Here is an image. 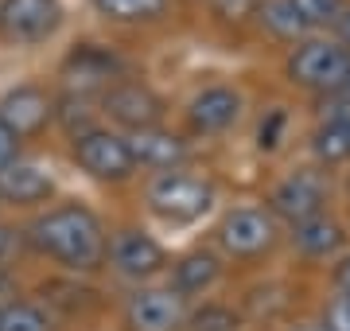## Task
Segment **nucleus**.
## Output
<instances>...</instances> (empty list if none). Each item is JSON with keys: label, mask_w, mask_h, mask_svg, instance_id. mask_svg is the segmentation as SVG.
I'll list each match as a JSON object with an SVG mask.
<instances>
[{"label": "nucleus", "mask_w": 350, "mask_h": 331, "mask_svg": "<svg viewBox=\"0 0 350 331\" xmlns=\"http://www.w3.org/2000/svg\"><path fill=\"white\" fill-rule=\"evenodd\" d=\"M27 242L36 246L39 254H47L51 261L75 269V273H90L105 261V230H101L98 215L78 203L55 207L47 215H39L27 226Z\"/></svg>", "instance_id": "obj_1"}, {"label": "nucleus", "mask_w": 350, "mask_h": 331, "mask_svg": "<svg viewBox=\"0 0 350 331\" xmlns=\"http://www.w3.org/2000/svg\"><path fill=\"white\" fill-rule=\"evenodd\" d=\"M214 203V187L199 176L187 172H160L148 183V207L167 222H195L211 211Z\"/></svg>", "instance_id": "obj_2"}, {"label": "nucleus", "mask_w": 350, "mask_h": 331, "mask_svg": "<svg viewBox=\"0 0 350 331\" xmlns=\"http://www.w3.org/2000/svg\"><path fill=\"white\" fill-rule=\"evenodd\" d=\"M288 75H292V82L308 90H323V94L350 90V51L338 43H327V39H312V43L296 47V55L288 59Z\"/></svg>", "instance_id": "obj_3"}, {"label": "nucleus", "mask_w": 350, "mask_h": 331, "mask_svg": "<svg viewBox=\"0 0 350 331\" xmlns=\"http://www.w3.org/2000/svg\"><path fill=\"white\" fill-rule=\"evenodd\" d=\"M63 24L59 0H0V36L12 43H43Z\"/></svg>", "instance_id": "obj_4"}, {"label": "nucleus", "mask_w": 350, "mask_h": 331, "mask_svg": "<svg viewBox=\"0 0 350 331\" xmlns=\"http://www.w3.org/2000/svg\"><path fill=\"white\" fill-rule=\"evenodd\" d=\"M75 160L86 168L94 179H109V183H121V179L133 176V156H129L125 137H117L109 129H90L82 137H75Z\"/></svg>", "instance_id": "obj_5"}, {"label": "nucleus", "mask_w": 350, "mask_h": 331, "mask_svg": "<svg viewBox=\"0 0 350 331\" xmlns=\"http://www.w3.org/2000/svg\"><path fill=\"white\" fill-rule=\"evenodd\" d=\"M101 109H105L117 125H125L129 133H137V129H156L160 117H163V102L144 86V82H113V86L101 94Z\"/></svg>", "instance_id": "obj_6"}, {"label": "nucleus", "mask_w": 350, "mask_h": 331, "mask_svg": "<svg viewBox=\"0 0 350 331\" xmlns=\"http://www.w3.org/2000/svg\"><path fill=\"white\" fill-rule=\"evenodd\" d=\"M187 319V304L175 289H140L125 308L129 331H179Z\"/></svg>", "instance_id": "obj_7"}, {"label": "nucleus", "mask_w": 350, "mask_h": 331, "mask_svg": "<svg viewBox=\"0 0 350 331\" xmlns=\"http://www.w3.org/2000/svg\"><path fill=\"white\" fill-rule=\"evenodd\" d=\"M55 117V102H51V94L36 82H24V86L8 90L4 98H0V121L12 129L16 140H27L43 133L47 121Z\"/></svg>", "instance_id": "obj_8"}, {"label": "nucleus", "mask_w": 350, "mask_h": 331, "mask_svg": "<svg viewBox=\"0 0 350 331\" xmlns=\"http://www.w3.org/2000/svg\"><path fill=\"white\" fill-rule=\"evenodd\" d=\"M276 238L273 218L257 211V207H241V211H230L222 218V230H218V242L230 250L234 257H257L265 254Z\"/></svg>", "instance_id": "obj_9"}, {"label": "nucleus", "mask_w": 350, "mask_h": 331, "mask_svg": "<svg viewBox=\"0 0 350 331\" xmlns=\"http://www.w3.org/2000/svg\"><path fill=\"white\" fill-rule=\"evenodd\" d=\"M109 261L113 269L121 273V277H152V273H160L163 269V246L156 238H148L144 230H121L117 238L109 242Z\"/></svg>", "instance_id": "obj_10"}, {"label": "nucleus", "mask_w": 350, "mask_h": 331, "mask_svg": "<svg viewBox=\"0 0 350 331\" xmlns=\"http://www.w3.org/2000/svg\"><path fill=\"white\" fill-rule=\"evenodd\" d=\"M55 191V179H51L47 168L31 164V160H8L0 168V199L16 207H31L51 199Z\"/></svg>", "instance_id": "obj_11"}, {"label": "nucleus", "mask_w": 350, "mask_h": 331, "mask_svg": "<svg viewBox=\"0 0 350 331\" xmlns=\"http://www.w3.org/2000/svg\"><path fill=\"white\" fill-rule=\"evenodd\" d=\"M129 156L133 164L140 168H160V172H172L187 160V140L175 137V133H163V129H137L125 137Z\"/></svg>", "instance_id": "obj_12"}, {"label": "nucleus", "mask_w": 350, "mask_h": 331, "mask_svg": "<svg viewBox=\"0 0 350 331\" xmlns=\"http://www.w3.org/2000/svg\"><path fill=\"white\" fill-rule=\"evenodd\" d=\"M187 117H191V129H199V133H222L241 117V98L230 86H211L191 98Z\"/></svg>", "instance_id": "obj_13"}, {"label": "nucleus", "mask_w": 350, "mask_h": 331, "mask_svg": "<svg viewBox=\"0 0 350 331\" xmlns=\"http://www.w3.org/2000/svg\"><path fill=\"white\" fill-rule=\"evenodd\" d=\"M319 207H323V187L315 176H288L280 187L273 191V211L284 215L288 222H308V218H319Z\"/></svg>", "instance_id": "obj_14"}, {"label": "nucleus", "mask_w": 350, "mask_h": 331, "mask_svg": "<svg viewBox=\"0 0 350 331\" xmlns=\"http://www.w3.org/2000/svg\"><path fill=\"white\" fill-rule=\"evenodd\" d=\"M117 75V59L101 47H78L70 59H66V78H70V94H82L86 98L90 86H105L109 90V78Z\"/></svg>", "instance_id": "obj_15"}, {"label": "nucleus", "mask_w": 350, "mask_h": 331, "mask_svg": "<svg viewBox=\"0 0 350 331\" xmlns=\"http://www.w3.org/2000/svg\"><path fill=\"white\" fill-rule=\"evenodd\" d=\"M172 280H175V293L187 296V293H202V289H211L214 280H218V261L214 254H187L179 257L172 269Z\"/></svg>", "instance_id": "obj_16"}, {"label": "nucleus", "mask_w": 350, "mask_h": 331, "mask_svg": "<svg viewBox=\"0 0 350 331\" xmlns=\"http://www.w3.org/2000/svg\"><path fill=\"white\" fill-rule=\"evenodd\" d=\"M292 238H296V246H300L308 257H327L342 246V226L331 222V218H308V222L296 226Z\"/></svg>", "instance_id": "obj_17"}, {"label": "nucleus", "mask_w": 350, "mask_h": 331, "mask_svg": "<svg viewBox=\"0 0 350 331\" xmlns=\"http://www.w3.org/2000/svg\"><path fill=\"white\" fill-rule=\"evenodd\" d=\"M105 20L117 24H140V20H156L167 8V0H90Z\"/></svg>", "instance_id": "obj_18"}, {"label": "nucleus", "mask_w": 350, "mask_h": 331, "mask_svg": "<svg viewBox=\"0 0 350 331\" xmlns=\"http://www.w3.org/2000/svg\"><path fill=\"white\" fill-rule=\"evenodd\" d=\"M0 331H55V323L31 300H8L0 304Z\"/></svg>", "instance_id": "obj_19"}, {"label": "nucleus", "mask_w": 350, "mask_h": 331, "mask_svg": "<svg viewBox=\"0 0 350 331\" xmlns=\"http://www.w3.org/2000/svg\"><path fill=\"white\" fill-rule=\"evenodd\" d=\"M55 121H59L70 137H82L90 129H98L94 125V114H90V102L82 94H66L63 102H55Z\"/></svg>", "instance_id": "obj_20"}, {"label": "nucleus", "mask_w": 350, "mask_h": 331, "mask_svg": "<svg viewBox=\"0 0 350 331\" xmlns=\"http://www.w3.org/2000/svg\"><path fill=\"white\" fill-rule=\"evenodd\" d=\"M261 24L269 27L273 36H284V39H296V36L308 31V24L296 16V8H292L288 0H269L261 8Z\"/></svg>", "instance_id": "obj_21"}, {"label": "nucleus", "mask_w": 350, "mask_h": 331, "mask_svg": "<svg viewBox=\"0 0 350 331\" xmlns=\"http://www.w3.org/2000/svg\"><path fill=\"white\" fill-rule=\"evenodd\" d=\"M312 148L319 160H350V125H319Z\"/></svg>", "instance_id": "obj_22"}, {"label": "nucleus", "mask_w": 350, "mask_h": 331, "mask_svg": "<svg viewBox=\"0 0 350 331\" xmlns=\"http://www.w3.org/2000/svg\"><path fill=\"white\" fill-rule=\"evenodd\" d=\"M241 319L234 316V308L226 304H202L195 316H191V331H238Z\"/></svg>", "instance_id": "obj_23"}, {"label": "nucleus", "mask_w": 350, "mask_h": 331, "mask_svg": "<svg viewBox=\"0 0 350 331\" xmlns=\"http://www.w3.org/2000/svg\"><path fill=\"white\" fill-rule=\"evenodd\" d=\"M296 16H300L308 27H319V24H335V16L347 8L342 0H288Z\"/></svg>", "instance_id": "obj_24"}, {"label": "nucleus", "mask_w": 350, "mask_h": 331, "mask_svg": "<svg viewBox=\"0 0 350 331\" xmlns=\"http://www.w3.org/2000/svg\"><path fill=\"white\" fill-rule=\"evenodd\" d=\"M323 125H350V90H335L323 98Z\"/></svg>", "instance_id": "obj_25"}, {"label": "nucleus", "mask_w": 350, "mask_h": 331, "mask_svg": "<svg viewBox=\"0 0 350 331\" xmlns=\"http://www.w3.org/2000/svg\"><path fill=\"white\" fill-rule=\"evenodd\" d=\"M327 331H350V296H335L327 308Z\"/></svg>", "instance_id": "obj_26"}, {"label": "nucleus", "mask_w": 350, "mask_h": 331, "mask_svg": "<svg viewBox=\"0 0 350 331\" xmlns=\"http://www.w3.org/2000/svg\"><path fill=\"white\" fill-rule=\"evenodd\" d=\"M280 129H284V114L280 109H273L269 114V121H261V148H276V140H280Z\"/></svg>", "instance_id": "obj_27"}, {"label": "nucleus", "mask_w": 350, "mask_h": 331, "mask_svg": "<svg viewBox=\"0 0 350 331\" xmlns=\"http://www.w3.org/2000/svg\"><path fill=\"white\" fill-rule=\"evenodd\" d=\"M16 148H20V140L12 137V129L0 121V168L8 164V160H16Z\"/></svg>", "instance_id": "obj_28"}, {"label": "nucleus", "mask_w": 350, "mask_h": 331, "mask_svg": "<svg viewBox=\"0 0 350 331\" xmlns=\"http://www.w3.org/2000/svg\"><path fill=\"white\" fill-rule=\"evenodd\" d=\"M16 250H20V234H16L12 226H4V222H0V265H4Z\"/></svg>", "instance_id": "obj_29"}, {"label": "nucleus", "mask_w": 350, "mask_h": 331, "mask_svg": "<svg viewBox=\"0 0 350 331\" xmlns=\"http://www.w3.org/2000/svg\"><path fill=\"white\" fill-rule=\"evenodd\" d=\"M335 31H338L342 43H350V8H342V12L335 16Z\"/></svg>", "instance_id": "obj_30"}, {"label": "nucleus", "mask_w": 350, "mask_h": 331, "mask_svg": "<svg viewBox=\"0 0 350 331\" xmlns=\"http://www.w3.org/2000/svg\"><path fill=\"white\" fill-rule=\"evenodd\" d=\"M335 280H338V289H342V296H350V257L342 261V265H338Z\"/></svg>", "instance_id": "obj_31"}, {"label": "nucleus", "mask_w": 350, "mask_h": 331, "mask_svg": "<svg viewBox=\"0 0 350 331\" xmlns=\"http://www.w3.org/2000/svg\"><path fill=\"white\" fill-rule=\"evenodd\" d=\"M300 331H327V328H300Z\"/></svg>", "instance_id": "obj_32"}]
</instances>
